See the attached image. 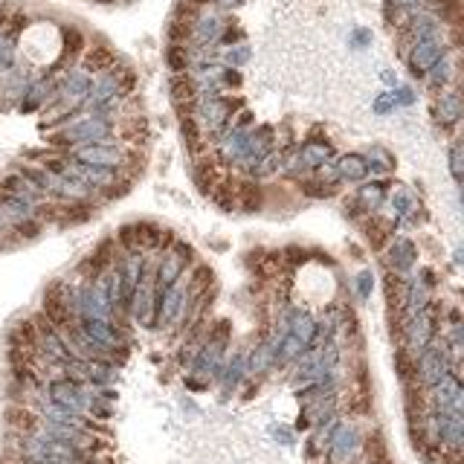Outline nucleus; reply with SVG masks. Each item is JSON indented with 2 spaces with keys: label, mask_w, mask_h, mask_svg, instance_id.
<instances>
[{
  "label": "nucleus",
  "mask_w": 464,
  "mask_h": 464,
  "mask_svg": "<svg viewBox=\"0 0 464 464\" xmlns=\"http://www.w3.org/2000/svg\"><path fill=\"white\" fill-rule=\"evenodd\" d=\"M450 171H453L455 180L464 177V169H461V142H455V145L450 148Z\"/></svg>",
  "instance_id": "nucleus-33"
},
{
  "label": "nucleus",
  "mask_w": 464,
  "mask_h": 464,
  "mask_svg": "<svg viewBox=\"0 0 464 464\" xmlns=\"http://www.w3.org/2000/svg\"><path fill=\"white\" fill-rule=\"evenodd\" d=\"M215 4H218V6H224V9H230V6H238L241 0H215Z\"/></svg>",
  "instance_id": "nucleus-38"
},
{
  "label": "nucleus",
  "mask_w": 464,
  "mask_h": 464,
  "mask_svg": "<svg viewBox=\"0 0 464 464\" xmlns=\"http://www.w3.org/2000/svg\"><path fill=\"white\" fill-rule=\"evenodd\" d=\"M366 238H368V244H371V250H383V244H386V238H389V224H386V221H371V224L366 227Z\"/></svg>",
  "instance_id": "nucleus-22"
},
{
  "label": "nucleus",
  "mask_w": 464,
  "mask_h": 464,
  "mask_svg": "<svg viewBox=\"0 0 464 464\" xmlns=\"http://www.w3.org/2000/svg\"><path fill=\"white\" fill-rule=\"evenodd\" d=\"M415 264V244L412 241H397L389 250V267L395 273H409Z\"/></svg>",
  "instance_id": "nucleus-12"
},
{
  "label": "nucleus",
  "mask_w": 464,
  "mask_h": 464,
  "mask_svg": "<svg viewBox=\"0 0 464 464\" xmlns=\"http://www.w3.org/2000/svg\"><path fill=\"white\" fill-rule=\"evenodd\" d=\"M180 134H183V142L192 154H200L203 148V131L198 128L195 116H180Z\"/></svg>",
  "instance_id": "nucleus-16"
},
{
  "label": "nucleus",
  "mask_w": 464,
  "mask_h": 464,
  "mask_svg": "<svg viewBox=\"0 0 464 464\" xmlns=\"http://www.w3.org/2000/svg\"><path fill=\"white\" fill-rule=\"evenodd\" d=\"M81 47H84V35L79 33V29H64V50L70 55H76Z\"/></svg>",
  "instance_id": "nucleus-31"
},
{
  "label": "nucleus",
  "mask_w": 464,
  "mask_h": 464,
  "mask_svg": "<svg viewBox=\"0 0 464 464\" xmlns=\"http://www.w3.org/2000/svg\"><path fill=\"white\" fill-rule=\"evenodd\" d=\"M392 206H395L397 215H418V200H415L412 192H407V189H397V192L392 195Z\"/></svg>",
  "instance_id": "nucleus-23"
},
{
  "label": "nucleus",
  "mask_w": 464,
  "mask_h": 464,
  "mask_svg": "<svg viewBox=\"0 0 464 464\" xmlns=\"http://www.w3.org/2000/svg\"><path fill=\"white\" fill-rule=\"evenodd\" d=\"M383 192H386V183H368V186H363V189H360L357 200L363 203L366 212L368 209H378L383 203Z\"/></svg>",
  "instance_id": "nucleus-20"
},
{
  "label": "nucleus",
  "mask_w": 464,
  "mask_h": 464,
  "mask_svg": "<svg viewBox=\"0 0 464 464\" xmlns=\"http://www.w3.org/2000/svg\"><path fill=\"white\" fill-rule=\"evenodd\" d=\"M93 81H90V73L84 70H70V76L64 79V84H61V93H64V99L70 105H79L87 99V93H90Z\"/></svg>",
  "instance_id": "nucleus-8"
},
{
  "label": "nucleus",
  "mask_w": 464,
  "mask_h": 464,
  "mask_svg": "<svg viewBox=\"0 0 464 464\" xmlns=\"http://www.w3.org/2000/svg\"><path fill=\"white\" fill-rule=\"evenodd\" d=\"M76 163L81 166H96V169H113V171H122L131 160L134 154L122 151L119 145H81L76 148Z\"/></svg>",
  "instance_id": "nucleus-2"
},
{
  "label": "nucleus",
  "mask_w": 464,
  "mask_h": 464,
  "mask_svg": "<svg viewBox=\"0 0 464 464\" xmlns=\"http://www.w3.org/2000/svg\"><path fill=\"white\" fill-rule=\"evenodd\" d=\"M392 108H395V99L389 96V93H386V96H380V99L375 102V111H378V113H389Z\"/></svg>",
  "instance_id": "nucleus-36"
},
{
  "label": "nucleus",
  "mask_w": 464,
  "mask_h": 464,
  "mask_svg": "<svg viewBox=\"0 0 464 464\" xmlns=\"http://www.w3.org/2000/svg\"><path fill=\"white\" fill-rule=\"evenodd\" d=\"M169 253H171L174 259H180L183 264H189V261L195 259V250H192V244H186V241H171Z\"/></svg>",
  "instance_id": "nucleus-29"
},
{
  "label": "nucleus",
  "mask_w": 464,
  "mask_h": 464,
  "mask_svg": "<svg viewBox=\"0 0 464 464\" xmlns=\"http://www.w3.org/2000/svg\"><path fill=\"white\" fill-rule=\"evenodd\" d=\"M436 119L441 122L444 128H453L455 122L461 119V96H458L455 90L441 93V99L436 102Z\"/></svg>",
  "instance_id": "nucleus-10"
},
{
  "label": "nucleus",
  "mask_w": 464,
  "mask_h": 464,
  "mask_svg": "<svg viewBox=\"0 0 464 464\" xmlns=\"http://www.w3.org/2000/svg\"><path fill=\"white\" fill-rule=\"evenodd\" d=\"M386 302H389V314H404L407 285L400 282V276H395V273L386 276Z\"/></svg>",
  "instance_id": "nucleus-15"
},
{
  "label": "nucleus",
  "mask_w": 464,
  "mask_h": 464,
  "mask_svg": "<svg viewBox=\"0 0 464 464\" xmlns=\"http://www.w3.org/2000/svg\"><path fill=\"white\" fill-rule=\"evenodd\" d=\"M227 64H232V67H241L247 58H250V47H244V44H238V47H232V50H227Z\"/></svg>",
  "instance_id": "nucleus-32"
},
{
  "label": "nucleus",
  "mask_w": 464,
  "mask_h": 464,
  "mask_svg": "<svg viewBox=\"0 0 464 464\" xmlns=\"http://www.w3.org/2000/svg\"><path fill=\"white\" fill-rule=\"evenodd\" d=\"M230 186H232V192H235L238 209L259 212L264 206V192H261V186H256L253 180H238V183H230Z\"/></svg>",
  "instance_id": "nucleus-7"
},
{
  "label": "nucleus",
  "mask_w": 464,
  "mask_h": 464,
  "mask_svg": "<svg viewBox=\"0 0 464 464\" xmlns=\"http://www.w3.org/2000/svg\"><path fill=\"white\" fill-rule=\"evenodd\" d=\"M278 261L288 264V267H299V264L307 261V250H305V247H299V244H290V247H285V250L278 253Z\"/></svg>",
  "instance_id": "nucleus-24"
},
{
  "label": "nucleus",
  "mask_w": 464,
  "mask_h": 464,
  "mask_svg": "<svg viewBox=\"0 0 464 464\" xmlns=\"http://www.w3.org/2000/svg\"><path fill=\"white\" fill-rule=\"evenodd\" d=\"M366 166H368V171L383 174V171H389V169L395 166V160L389 157V154H386L383 148H371V151H368V157H366Z\"/></svg>",
  "instance_id": "nucleus-21"
},
{
  "label": "nucleus",
  "mask_w": 464,
  "mask_h": 464,
  "mask_svg": "<svg viewBox=\"0 0 464 464\" xmlns=\"http://www.w3.org/2000/svg\"><path fill=\"white\" fill-rule=\"evenodd\" d=\"M336 166V174L339 180H363L368 174V166H366V157H360V154H346Z\"/></svg>",
  "instance_id": "nucleus-14"
},
{
  "label": "nucleus",
  "mask_w": 464,
  "mask_h": 464,
  "mask_svg": "<svg viewBox=\"0 0 464 464\" xmlns=\"http://www.w3.org/2000/svg\"><path fill=\"white\" fill-rule=\"evenodd\" d=\"M116 67V55L113 50H108L105 44L93 47L87 55H84V73H108Z\"/></svg>",
  "instance_id": "nucleus-11"
},
{
  "label": "nucleus",
  "mask_w": 464,
  "mask_h": 464,
  "mask_svg": "<svg viewBox=\"0 0 464 464\" xmlns=\"http://www.w3.org/2000/svg\"><path fill=\"white\" fill-rule=\"evenodd\" d=\"M343 209H346V215H349V218H354V221H357V218H363V212H366V209H363V203H360L357 198L346 200V206H343Z\"/></svg>",
  "instance_id": "nucleus-35"
},
{
  "label": "nucleus",
  "mask_w": 464,
  "mask_h": 464,
  "mask_svg": "<svg viewBox=\"0 0 464 464\" xmlns=\"http://www.w3.org/2000/svg\"><path fill=\"white\" fill-rule=\"evenodd\" d=\"M299 189H302V195H307V198H328L334 189L331 186H325L322 180H305V183H299Z\"/></svg>",
  "instance_id": "nucleus-28"
},
{
  "label": "nucleus",
  "mask_w": 464,
  "mask_h": 464,
  "mask_svg": "<svg viewBox=\"0 0 464 464\" xmlns=\"http://www.w3.org/2000/svg\"><path fill=\"white\" fill-rule=\"evenodd\" d=\"M450 375V354L444 351V346H426L421 351V357H415V378L418 386L432 389L436 383H441Z\"/></svg>",
  "instance_id": "nucleus-1"
},
{
  "label": "nucleus",
  "mask_w": 464,
  "mask_h": 464,
  "mask_svg": "<svg viewBox=\"0 0 464 464\" xmlns=\"http://www.w3.org/2000/svg\"><path fill=\"white\" fill-rule=\"evenodd\" d=\"M116 241H119V247H122L125 253H140V238H137V227H134V224L122 227L119 235H116Z\"/></svg>",
  "instance_id": "nucleus-26"
},
{
  "label": "nucleus",
  "mask_w": 464,
  "mask_h": 464,
  "mask_svg": "<svg viewBox=\"0 0 464 464\" xmlns=\"http://www.w3.org/2000/svg\"><path fill=\"white\" fill-rule=\"evenodd\" d=\"M195 183H198V189H200L203 195H212V192H215V171H212L209 163H200V166L195 169Z\"/></svg>",
  "instance_id": "nucleus-25"
},
{
  "label": "nucleus",
  "mask_w": 464,
  "mask_h": 464,
  "mask_svg": "<svg viewBox=\"0 0 464 464\" xmlns=\"http://www.w3.org/2000/svg\"><path fill=\"white\" fill-rule=\"evenodd\" d=\"M192 6H203V4H209V0H189Z\"/></svg>",
  "instance_id": "nucleus-39"
},
{
  "label": "nucleus",
  "mask_w": 464,
  "mask_h": 464,
  "mask_svg": "<svg viewBox=\"0 0 464 464\" xmlns=\"http://www.w3.org/2000/svg\"><path fill=\"white\" fill-rule=\"evenodd\" d=\"M52 397L58 400V404H64L67 409H81V407H84V395H81L79 386H73V383H58V386H52Z\"/></svg>",
  "instance_id": "nucleus-17"
},
{
  "label": "nucleus",
  "mask_w": 464,
  "mask_h": 464,
  "mask_svg": "<svg viewBox=\"0 0 464 464\" xmlns=\"http://www.w3.org/2000/svg\"><path fill=\"white\" fill-rule=\"evenodd\" d=\"M357 447H360V436L354 426H339L336 429V438L331 444V464H346L357 455Z\"/></svg>",
  "instance_id": "nucleus-5"
},
{
  "label": "nucleus",
  "mask_w": 464,
  "mask_h": 464,
  "mask_svg": "<svg viewBox=\"0 0 464 464\" xmlns=\"http://www.w3.org/2000/svg\"><path fill=\"white\" fill-rule=\"evenodd\" d=\"M99 4H113V0H99Z\"/></svg>",
  "instance_id": "nucleus-40"
},
{
  "label": "nucleus",
  "mask_w": 464,
  "mask_h": 464,
  "mask_svg": "<svg viewBox=\"0 0 464 464\" xmlns=\"http://www.w3.org/2000/svg\"><path fill=\"white\" fill-rule=\"evenodd\" d=\"M221 81H224L227 87H238V84H241V76H238L235 70H221Z\"/></svg>",
  "instance_id": "nucleus-37"
},
{
  "label": "nucleus",
  "mask_w": 464,
  "mask_h": 464,
  "mask_svg": "<svg viewBox=\"0 0 464 464\" xmlns=\"http://www.w3.org/2000/svg\"><path fill=\"white\" fill-rule=\"evenodd\" d=\"M166 64H169V70H171L174 76H183L186 70H189V64H192V55H189V50H186V47L171 44V47L166 50Z\"/></svg>",
  "instance_id": "nucleus-19"
},
{
  "label": "nucleus",
  "mask_w": 464,
  "mask_h": 464,
  "mask_svg": "<svg viewBox=\"0 0 464 464\" xmlns=\"http://www.w3.org/2000/svg\"><path fill=\"white\" fill-rule=\"evenodd\" d=\"M169 90H171V102H174L177 108H189V105H195V99H198L195 81L186 76V73H183V76H174L171 84H169Z\"/></svg>",
  "instance_id": "nucleus-13"
},
{
  "label": "nucleus",
  "mask_w": 464,
  "mask_h": 464,
  "mask_svg": "<svg viewBox=\"0 0 464 464\" xmlns=\"http://www.w3.org/2000/svg\"><path fill=\"white\" fill-rule=\"evenodd\" d=\"M354 285H357V296H368L371 288H375V276H371V270H360L357 278H354Z\"/></svg>",
  "instance_id": "nucleus-30"
},
{
  "label": "nucleus",
  "mask_w": 464,
  "mask_h": 464,
  "mask_svg": "<svg viewBox=\"0 0 464 464\" xmlns=\"http://www.w3.org/2000/svg\"><path fill=\"white\" fill-rule=\"evenodd\" d=\"M421 0H386V9H407V12H415Z\"/></svg>",
  "instance_id": "nucleus-34"
},
{
  "label": "nucleus",
  "mask_w": 464,
  "mask_h": 464,
  "mask_svg": "<svg viewBox=\"0 0 464 464\" xmlns=\"http://www.w3.org/2000/svg\"><path fill=\"white\" fill-rule=\"evenodd\" d=\"M224 33V21L221 15H215V12H198L195 21H192V29H189V38L200 47H209L221 38Z\"/></svg>",
  "instance_id": "nucleus-4"
},
{
  "label": "nucleus",
  "mask_w": 464,
  "mask_h": 464,
  "mask_svg": "<svg viewBox=\"0 0 464 464\" xmlns=\"http://www.w3.org/2000/svg\"><path fill=\"white\" fill-rule=\"evenodd\" d=\"M87 218H93V206L90 203H70L64 209V221H70V224H81Z\"/></svg>",
  "instance_id": "nucleus-27"
},
{
  "label": "nucleus",
  "mask_w": 464,
  "mask_h": 464,
  "mask_svg": "<svg viewBox=\"0 0 464 464\" xmlns=\"http://www.w3.org/2000/svg\"><path fill=\"white\" fill-rule=\"evenodd\" d=\"M447 55V44L438 38H426V41H415L412 44V52H409V70L412 76H426V70L441 61Z\"/></svg>",
  "instance_id": "nucleus-3"
},
{
  "label": "nucleus",
  "mask_w": 464,
  "mask_h": 464,
  "mask_svg": "<svg viewBox=\"0 0 464 464\" xmlns=\"http://www.w3.org/2000/svg\"><path fill=\"white\" fill-rule=\"evenodd\" d=\"M331 160V145H325V142H319V140H311V142H305L302 145V151L296 154V160H293V171H305V169H319V166H325Z\"/></svg>",
  "instance_id": "nucleus-6"
},
{
  "label": "nucleus",
  "mask_w": 464,
  "mask_h": 464,
  "mask_svg": "<svg viewBox=\"0 0 464 464\" xmlns=\"http://www.w3.org/2000/svg\"><path fill=\"white\" fill-rule=\"evenodd\" d=\"M183 270H186V264H183L180 259H174L171 253H166L163 261L154 267V282H157V290H166V288H171L174 282H180V278H183Z\"/></svg>",
  "instance_id": "nucleus-9"
},
{
  "label": "nucleus",
  "mask_w": 464,
  "mask_h": 464,
  "mask_svg": "<svg viewBox=\"0 0 464 464\" xmlns=\"http://www.w3.org/2000/svg\"><path fill=\"white\" fill-rule=\"evenodd\" d=\"M455 76V64L453 61L444 55L441 61H436V64H432L429 70H426V81H429V87H444L450 79Z\"/></svg>",
  "instance_id": "nucleus-18"
}]
</instances>
